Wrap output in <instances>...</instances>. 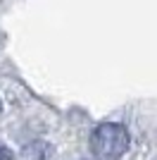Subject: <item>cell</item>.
Masks as SVG:
<instances>
[{"mask_svg": "<svg viewBox=\"0 0 157 160\" xmlns=\"http://www.w3.org/2000/svg\"><path fill=\"white\" fill-rule=\"evenodd\" d=\"M129 146L131 136L119 122H102L91 134V153L95 160H121Z\"/></svg>", "mask_w": 157, "mask_h": 160, "instance_id": "6da1fadb", "label": "cell"}, {"mask_svg": "<svg viewBox=\"0 0 157 160\" xmlns=\"http://www.w3.org/2000/svg\"><path fill=\"white\" fill-rule=\"evenodd\" d=\"M0 160H14L12 151H10V148H5V146H0Z\"/></svg>", "mask_w": 157, "mask_h": 160, "instance_id": "7a4b0ae2", "label": "cell"}, {"mask_svg": "<svg viewBox=\"0 0 157 160\" xmlns=\"http://www.w3.org/2000/svg\"><path fill=\"white\" fill-rule=\"evenodd\" d=\"M0 110H2V103H0Z\"/></svg>", "mask_w": 157, "mask_h": 160, "instance_id": "3957f363", "label": "cell"}]
</instances>
